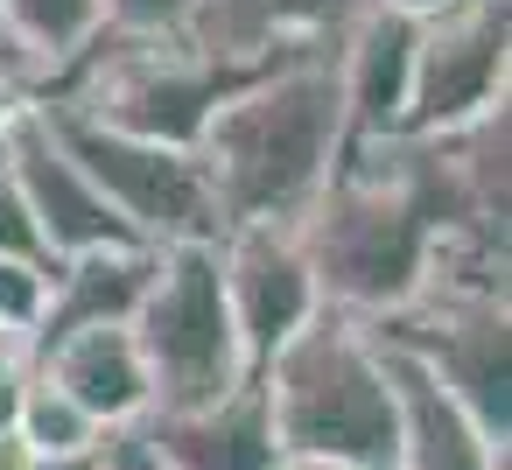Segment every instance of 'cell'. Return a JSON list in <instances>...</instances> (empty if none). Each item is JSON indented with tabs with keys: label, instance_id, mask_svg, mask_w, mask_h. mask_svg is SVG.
<instances>
[{
	"label": "cell",
	"instance_id": "obj_1",
	"mask_svg": "<svg viewBox=\"0 0 512 470\" xmlns=\"http://www.w3.org/2000/svg\"><path fill=\"white\" fill-rule=\"evenodd\" d=\"M337 155H344V99L330 57H295L232 85L197 134V162L225 225L302 218L337 176Z\"/></svg>",
	"mask_w": 512,
	"mask_h": 470
},
{
	"label": "cell",
	"instance_id": "obj_2",
	"mask_svg": "<svg viewBox=\"0 0 512 470\" xmlns=\"http://www.w3.org/2000/svg\"><path fill=\"white\" fill-rule=\"evenodd\" d=\"M267 414L281 456H316V463H351V470H393L400 456V407L386 358L365 323L316 309L267 365Z\"/></svg>",
	"mask_w": 512,
	"mask_h": 470
},
{
	"label": "cell",
	"instance_id": "obj_3",
	"mask_svg": "<svg viewBox=\"0 0 512 470\" xmlns=\"http://www.w3.org/2000/svg\"><path fill=\"white\" fill-rule=\"evenodd\" d=\"M246 85L225 64H211L183 29L176 36H113L99 29L50 85L36 106H64L92 127L134 134V141H162V148H197L211 106Z\"/></svg>",
	"mask_w": 512,
	"mask_h": 470
},
{
	"label": "cell",
	"instance_id": "obj_4",
	"mask_svg": "<svg viewBox=\"0 0 512 470\" xmlns=\"http://www.w3.org/2000/svg\"><path fill=\"white\" fill-rule=\"evenodd\" d=\"M127 330L141 344L155 414L211 407L253 372L239 323H232V302H225V281H218V239L155 246V274H148V295H141Z\"/></svg>",
	"mask_w": 512,
	"mask_h": 470
},
{
	"label": "cell",
	"instance_id": "obj_5",
	"mask_svg": "<svg viewBox=\"0 0 512 470\" xmlns=\"http://www.w3.org/2000/svg\"><path fill=\"white\" fill-rule=\"evenodd\" d=\"M505 295L484 288H414L400 316H386L372 337L407 351L477 428L484 442H512V358H505Z\"/></svg>",
	"mask_w": 512,
	"mask_h": 470
},
{
	"label": "cell",
	"instance_id": "obj_6",
	"mask_svg": "<svg viewBox=\"0 0 512 470\" xmlns=\"http://www.w3.org/2000/svg\"><path fill=\"white\" fill-rule=\"evenodd\" d=\"M57 141L71 148V162L92 176V190L113 204V218L141 239V246H183V239H218L225 218L211 204L204 162L197 148H162V141H134L113 127H92L64 106H43Z\"/></svg>",
	"mask_w": 512,
	"mask_h": 470
},
{
	"label": "cell",
	"instance_id": "obj_7",
	"mask_svg": "<svg viewBox=\"0 0 512 470\" xmlns=\"http://www.w3.org/2000/svg\"><path fill=\"white\" fill-rule=\"evenodd\" d=\"M512 71V8L505 0H463V8L414 22V85L400 134H456L505 106Z\"/></svg>",
	"mask_w": 512,
	"mask_h": 470
},
{
	"label": "cell",
	"instance_id": "obj_8",
	"mask_svg": "<svg viewBox=\"0 0 512 470\" xmlns=\"http://www.w3.org/2000/svg\"><path fill=\"white\" fill-rule=\"evenodd\" d=\"M218 281H225V302H232V323H239V344H246L253 365H267L323 309L302 218L225 225L218 232Z\"/></svg>",
	"mask_w": 512,
	"mask_h": 470
},
{
	"label": "cell",
	"instance_id": "obj_9",
	"mask_svg": "<svg viewBox=\"0 0 512 470\" xmlns=\"http://www.w3.org/2000/svg\"><path fill=\"white\" fill-rule=\"evenodd\" d=\"M8 162H15V183L29 197V218L50 246V260H78V253H99V246H141L113 204L92 190V176L71 162V148L57 141L50 113L43 106H22L15 127H8Z\"/></svg>",
	"mask_w": 512,
	"mask_h": 470
},
{
	"label": "cell",
	"instance_id": "obj_10",
	"mask_svg": "<svg viewBox=\"0 0 512 470\" xmlns=\"http://www.w3.org/2000/svg\"><path fill=\"white\" fill-rule=\"evenodd\" d=\"M351 15L358 0H190L183 36L232 78H260L295 57H330Z\"/></svg>",
	"mask_w": 512,
	"mask_h": 470
},
{
	"label": "cell",
	"instance_id": "obj_11",
	"mask_svg": "<svg viewBox=\"0 0 512 470\" xmlns=\"http://www.w3.org/2000/svg\"><path fill=\"white\" fill-rule=\"evenodd\" d=\"M337 99H344V141H386L407 127V85H414V22L365 8L330 43Z\"/></svg>",
	"mask_w": 512,
	"mask_h": 470
},
{
	"label": "cell",
	"instance_id": "obj_12",
	"mask_svg": "<svg viewBox=\"0 0 512 470\" xmlns=\"http://www.w3.org/2000/svg\"><path fill=\"white\" fill-rule=\"evenodd\" d=\"M155 456L169 470H274L281 442H274V414H267V386L260 365L211 407H183V414H148L141 421Z\"/></svg>",
	"mask_w": 512,
	"mask_h": 470
},
{
	"label": "cell",
	"instance_id": "obj_13",
	"mask_svg": "<svg viewBox=\"0 0 512 470\" xmlns=\"http://www.w3.org/2000/svg\"><path fill=\"white\" fill-rule=\"evenodd\" d=\"M36 372L57 393H71L99 421V435L106 428H134V421L155 414V386H148V365H141V344H134L127 323H92V330H71V337L43 344Z\"/></svg>",
	"mask_w": 512,
	"mask_h": 470
},
{
	"label": "cell",
	"instance_id": "obj_14",
	"mask_svg": "<svg viewBox=\"0 0 512 470\" xmlns=\"http://www.w3.org/2000/svg\"><path fill=\"white\" fill-rule=\"evenodd\" d=\"M379 344V337H372ZM386 379H393V407H400V456L393 470H505V449L484 442V428L393 344H379Z\"/></svg>",
	"mask_w": 512,
	"mask_h": 470
},
{
	"label": "cell",
	"instance_id": "obj_15",
	"mask_svg": "<svg viewBox=\"0 0 512 470\" xmlns=\"http://www.w3.org/2000/svg\"><path fill=\"white\" fill-rule=\"evenodd\" d=\"M148 274H155V246H99V253L57 260L50 309H43L29 351H43L71 330H92V323H134V309L148 295Z\"/></svg>",
	"mask_w": 512,
	"mask_h": 470
},
{
	"label": "cell",
	"instance_id": "obj_16",
	"mask_svg": "<svg viewBox=\"0 0 512 470\" xmlns=\"http://www.w3.org/2000/svg\"><path fill=\"white\" fill-rule=\"evenodd\" d=\"M15 442H22L29 456H85V449H99V421H92L71 393H57L43 372H29L22 414H15Z\"/></svg>",
	"mask_w": 512,
	"mask_h": 470
},
{
	"label": "cell",
	"instance_id": "obj_17",
	"mask_svg": "<svg viewBox=\"0 0 512 470\" xmlns=\"http://www.w3.org/2000/svg\"><path fill=\"white\" fill-rule=\"evenodd\" d=\"M0 8H8V22L29 36V50L43 57L50 78L99 36V0H0ZM50 78H43V85H50Z\"/></svg>",
	"mask_w": 512,
	"mask_h": 470
},
{
	"label": "cell",
	"instance_id": "obj_18",
	"mask_svg": "<svg viewBox=\"0 0 512 470\" xmlns=\"http://www.w3.org/2000/svg\"><path fill=\"white\" fill-rule=\"evenodd\" d=\"M50 274L43 260H8L0 253V330L8 337H36L43 309H50Z\"/></svg>",
	"mask_w": 512,
	"mask_h": 470
},
{
	"label": "cell",
	"instance_id": "obj_19",
	"mask_svg": "<svg viewBox=\"0 0 512 470\" xmlns=\"http://www.w3.org/2000/svg\"><path fill=\"white\" fill-rule=\"evenodd\" d=\"M0 253H8V260H43V267H57L50 246H43V232H36V218H29V197H22V183H15L8 134H0Z\"/></svg>",
	"mask_w": 512,
	"mask_h": 470
},
{
	"label": "cell",
	"instance_id": "obj_20",
	"mask_svg": "<svg viewBox=\"0 0 512 470\" xmlns=\"http://www.w3.org/2000/svg\"><path fill=\"white\" fill-rule=\"evenodd\" d=\"M190 22V0H99V29L113 36H176Z\"/></svg>",
	"mask_w": 512,
	"mask_h": 470
},
{
	"label": "cell",
	"instance_id": "obj_21",
	"mask_svg": "<svg viewBox=\"0 0 512 470\" xmlns=\"http://www.w3.org/2000/svg\"><path fill=\"white\" fill-rule=\"evenodd\" d=\"M43 78H50V71H43V57H36V50H29V36L8 22V8H0V85H15V92L36 106V99H43Z\"/></svg>",
	"mask_w": 512,
	"mask_h": 470
},
{
	"label": "cell",
	"instance_id": "obj_22",
	"mask_svg": "<svg viewBox=\"0 0 512 470\" xmlns=\"http://www.w3.org/2000/svg\"><path fill=\"white\" fill-rule=\"evenodd\" d=\"M99 470H169V463L155 456L148 428L134 421V428H106V435H99Z\"/></svg>",
	"mask_w": 512,
	"mask_h": 470
},
{
	"label": "cell",
	"instance_id": "obj_23",
	"mask_svg": "<svg viewBox=\"0 0 512 470\" xmlns=\"http://www.w3.org/2000/svg\"><path fill=\"white\" fill-rule=\"evenodd\" d=\"M365 8H386V15H400V22H435V15L463 8V0H365Z\"/></svg>",
	"mask_w": 512,
	"mask_h": 470
},
{
	"label": "cell",
	"instance_id": "obj_24",
	"mask_svg": "<svg viewBox=\"0 0 512 470\" xmlns=\"http://www.w3.org/2000/svg\"><path fill=\"white\" fill-rule=\"evenodd\" d=\"M36 372V365H29ZM29 372H0V442L15 435V414H22V386H29Z\"/></svg>",
	"mask_w": 512,
	"mask_h": 470
},
{
	"label": "cell",
	"instance_id": "obj_25",
	"mask_svg": "<svg viewBox=\"0 0 512 470\" xmlns=\"http://www.w3.org/2000/svg\"><path fill=\"white\" fill-rule=\"evenodd\" d=\"M29 470H99V449H85V456H29Z\"/></svg>",
	"mask_w": 512,
	"mask_h": 470
},
{
	"label": "cell",
	"instance_id": "obj_26",
	"mask_svg": "<svg viewBox=\"0 0 512 470\" xmlns=\"http://www.w3.org/2000/svg\"><path fill=\"white\" fill-rule=\"evenodd\" d=\"M22 106H29V99H22L15 85H0V134H8V127H15V113H22Z\"/></svg>",
	"mask_w": 512,
	"mask_h": 470
},
{
	"label": "cell",
	"instance_id": "obj_27",
	"mask_svg": "<svg viewBox=\"0 0 512 470\" xmlns=\"http://www.w3.org/2000/svg\"><path fill=\"white\" fill-rule=\"evenodd\" d=\"M0 470H29V449L8 435V442H0Z\"/></svg>",
	"mask_w": 512,
	"mask_h": 470
},
{
	"label": "cell",
	"instance_id": "obj_28",
	"mask_svg": "<svg viewBox=\"0 0 512 470\" xmlns=\"http://www.w3.org/2000/svg\"><path fill=\"white\" fill-rule=\"evenodd\" d=\"M274 470H351V463H316V456H281Z\"/></svg>",
	"mask_w": 512,
	"mask_h": 470
}]
</instances>
